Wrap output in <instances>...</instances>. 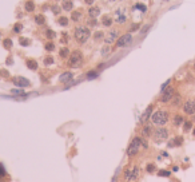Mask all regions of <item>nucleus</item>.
I'll return each instance as SVG.
<instances>
[{
    "label": "nucleus",
    "instance_id": "f257e3e1",
    "mask_svg": "<svg viewBox=\"0 0 195 182\" xmlns=\"http://www.w3.org/2000/svg\"><path fill=\"white\" fill-rule=\"evenodd\" d=\"M90 36H91V31H90L88 27L79 26L74 30V38H75V40L79 44H84L86 42L90 39Z\"/></svg>",
    "mask_w": 195,
    "mask_h": 182
},
{
    "label": "nucleus",
    "instance_id": "f03ea898",
    "mask_svg": "<svg viewBox=\"0 0 195 182\" xmlns=\"http://www.w3.org/2000/svg\"><path fill=\"white\" fill-rule=\"evenodd\" d=\"M169 118H170V115L166 110H158L151 115L152 123L156 124V126H163V124H166L169 122Z\"/></svg>",
    "mask_w": 195,
    "mask_h": 182
},
{
    "label": "nucleus",
    "instance_id": "7ed1b4c3",
    "mask_svg": "<svg viewBox=\"0 0 195 182\" xmlns=\"http://www.w3.org/2000/svg\"><path fill=\"white\" fill-rule=\"evenodd\" d=\"M68 67L71 68H78L83 64V54L80 50H74V52H71L70 58H68V62H67Z\"/></svg>",
    "mask_w": 195,
    "mask_h": 182
},
{
    "label": "nucleus",
    "instance_id": "20e7f679",
    "mask_svg": "<svg viewBox=\"0 0 195 182\" xmlns=\"http://www.w3.org/2000/svg\"><path fill=\"white\" fill-rule=\"evenodd\" d=\"M140 147H142V138L140 137H135L130 142L128 147H127V156L128 157H134L136 156L139 150H140Z\"/></svg>",
    "mask_w": 195,
    "mask_h": 182
},
{
    "label": "nucleus",
    "instance_id": "39448f33",
    "mask_svg": "<svg viewBox=\"0 0 195 182\" xmlns=\"http://www.w3.org/2000/svg\"><path fill=\"white\" fill-rule=\"evenodd\" d=\"M124 178L128 182H135L139 178V174H140V169L138 166H134V167H130V169L124 170Z\"/></svg>",
    "mask_w": 195,
    "mask_h": 182
},
{
    "label": "nucleus",
    "instance_id": "423d86ee",
    "mask_svg": "<svg viewBox=\"0 0 195 182\" xmlns=\"http://www.w3.org/2000/svg\"><path fill=\"white\" fill-rule=\"evenodd\" d=\"M152 137L155 139V142H163L169 138V130L164 127H158L152 131Z\"/></svg>",
    "mask_w": 195,
    "mask_h": 182
},
{
    "label": "nucleus",
    "instance_id": "0eeeda50",
    "mask_svg": "<svg viewBox=\"0 0 195 182\" xmlns=\"http://www.w3.org/2000/svg\"><path fill=\"white\" fill-rule=\"evenodd\" d=\"M115 22L120 26L127 22V8L126 7H119L115 11Z\"/></svg>",
    "mask_w": 195,
    "mask_h": 182
},
{
    "label": "nucleus",
    "instance_id": "6e6552de",
    "mask_svg": "<svg viewBox=\"0 0 195 182\" xmlns=\"http://www.w3.org/2000/svg\"><path fill=\"white\" fill-rule=\"evenodd\" d=\"M11 82L19 89H24V87L31 86V80L24 78V76H13V78H11Z\"/></svg>",
    "mask_w": 195,
    "mask_h": 182
},
{
    "label": "nucleus",
    "instance_id": "1a4fd4ad",
    "mask_svg": "<svg viewBox=\"0 0 195 182\" xmlns=\"http://www.w3.org/2000/svg\"><path fill=\"white\" fill-rule=\"evenodd\" d=\"M116 43V47L118 48H123V47H127L132 43V35L131 34H124L122 35L120 38H118V40L115 42Z\"/></svg>",
    "mask_w": 195,
    "mask_h": 182
},
{
    "label": "nucleus",
    "instance_id": "9d476101",
    "mask_svg": "<svg viewBox=\"0 0 195 182\" xmlns=\"http://www.w3.org/2000/svg\"><path fill=\"white\" fill-rule=\"evenodd\" d=\"M174 93H175L174 87H167L166 90H163V91H162V95H160L159 101H160V102H163V103L170 102V101L174 98Z\"/></svg>",
    "mask_w": 195,
    "mask_h": 182
},
{
    "label": "nucleus",
    "instance_id": "9b49d317",
    "mask_svg": "<svg viewBox=\"0 0 195 182\" xmlns=\"http://www.w3.org/2000/svg\"><path fill=\"white\" fill-rule=\"evenodd\" d=\"M118 36H119V31L118 30H111L106 34L104 36V42H106V44H112V43H115L116 40H118Z\"/></svg>",
    "mask_w": 195,
    "mask_h": 182
},
{
    "label": "nucleus",
    "instance_id": "f8f14e48",
    "mask_svg": "<svg viewBox=\"0 0 195 182\" xmlns=\"http://www.w3.org/2000/svg\"><path fill=\"white\" fill-rule=\"evenodd\" d=\"M183 111L188 114V115H192L195 114V99H188L186 101V103L183 105Z\"/></svg>",
    "mask_w": 195,
    "mask_h": 182
},
{
    "label": "nucleus",
    "instance_id": "ddd939ff",
    "mask_svg": "<svg viewBox=\"0 0 195 182\" xmlns=\"http://www.w3.org/2000/svg\"><path fill=\"white\" fill-rule=\"evenodd\" d=\"M72 79H74V74H72L71 71L63 72L62 75L59 76V80H60L62 83H70V82H71Z\"/></svg>",
    "mask_w": 195,
    "mask_h": 182
},
{
    "label": "nucleus",
    "instance_id": "4468645a",
    "mask_svg": "<svg viewBox=\"0 0 195 182\" xmlns=\"http://www.w3.org/2000/svg\"><path fill=\"white\" fill-rule=\"evenodd\" d=\"M26 66H27V68L31 70V71H36V70L39 68V64H38V62H36L35 59H27Z\"/></svg>",
    "mask_w": 195,
    "mask_h": 182
},
{
    "label": "nucleus",
    "instance_id": "2eb2a0df",
    "mask_svg": "<svg viewBox=\"0 0 195 182\" xmlns=\"http://www.w3.org/2000/svg\"><path fill=\"white\" fill-rule=\"evenodd\" d=\"M152 107H154V106H152V105H150V106L146 109V111L143 113V115L140 116V122H142V123H144V122H146V120L148 119L151 115H152Z\"/></svg>",
    "mask_w": 195,
    "mask_h": 182
},
{
    "label": "nucleus",
    "instance_id": "dca6fc26",
    "mask_svg": "<svg viewBox=\"0 0 195 182\" xmlns=\"http://www.w3.org/2000/svg\"><path fill=\"white\" fill-rule=\"evenodd\" d=\"M102 24L104 27H111L114 24V19L111 15H103L102 16Z\"/></svg>",
    "mask_w": 195,
    "mask_h": 182
},
{
    "label": "nucleus",
    "instance_id": "f3484780",
    "mask_svg": "<svg viewBox=\"0 0 195 182\" xmlns=\"http://www.w3.org/2000/svg\"><path fill=\"white\" fill-rule=\"evenodd\" d=\"M60 7H62L64 11H72V8H74V1H72V0H62Z\"/></svg>",
    "mask_w": 195,
    "mask_h": 182
},
{
    "label": "nucleus",
    "instance_id": "a211bd4d",
    "mask_svg": "<svg viewBox=\"0 0 195 182\" xmlns=\"http://www.w3.org/2000/svg\"><path fill=\"white\" fill-rule=\"evenodd\" d=\"M100 15V8L99 7H91L88 9V16L91 19H96V16Z\"/></svg>",
    "mask_w": 195,
    "mask_h": 182
},
{
    "label": "nucleus",
    "instance_id": "6ab92c4d",
    "mask_svg": "<svg viewBox=\"0 0 195 182\" xmlns=\"http://www.w3.org/2000/svg\"><path fill=\"white\" fill-rule=\"evenodd\" d=\"M24 9H26L27 12H34V11H35V1H34V0H26Z\"/></svg>",
    "mask_w": 195,
    "mask_h": 182
},
{
    "label": "nucleus",
    "instance_id": "aec40b11",
    "mask_svg": "<svg viewBox=\"0 0 195 182\" xmlns=\"http://www.w3.org/2000/svg\"><path fill=\"white\" fill-rule=\"evenodd\" d=\"M183 143V138L182 137H175L174 139H171L169 142V147H174V146H181Z\"/></svg>",
    "mask_w": 195,
    "mask_h": 182
},
{
    "label": "nucleus",
    "instance_id": "412c9836",
    "mask_svg": "<svg viewBox=\"0 0 195 182\" xmlns=\"http://www.w3.org/2000/svg\"><path fill=\"white\" fill-rule=\"evenodd\" d=\"M70 55H71V51L67 48V47H62V48L59 50V56H60L62 59L70 58Z\"/></svg>",
    "mask_w": 195,
    "mask_h": 182
},
{
    "label": "nucleus",
    "instance_id": "4be33fe9",
    "mask_svg": "<svg viewBox=\"0 0 195 182\" xmlns=\"http://www.w3.org/2000/svg\"><path fill=\"white\" fill-rule=\"evenodd\" d=\"M35 23L38 24V26H43V24H45V16L44 15H42V13H38L35 16Z\"/></svg>",
    "mask_w": 195,
    "mask_h": 182
},
{
    "label": "nucleus",
    "instance_id": "5701e85b",
    "mask_svg": "<svg viewBox=\"0 0 195 182\" xmlns=\"http://www.w3.org/2000/svg\"><path fill=\"white\" fill-rule=\"evenodd\" d=\"M31 39H28V38H24V36L19 38V44L23 46V47H28V46H31Z\"/></svg>",
    "mask_w": 195,
    "mask_h": 182
},
{
    "label": "nucleus",
    "instance_id": "b1692460",
    "mask_svg": "<svg viewBox=\"0 0 195 182\" xmlns=\"http://www.w3.org/2000/svg\"><path fill=\"white\" fill-rule=\"evenodd\" d=\"M151 134H152V129H151V126H144L143 127V130H142V135L144 138H148V137H151Z\"/></svg>",
    "mask_w": 195,
    "mask_h": 182
},
{
    "label": "nucleus",
    "instance_id": "393cba45",
    "mask_svg": "<svg viewBox=\"0 0 195 182\" xmlns=\"http://www.w3.org/2000/svg\"><path fill=\"white\" fill-rule=\"evenodd\" d=\"M174 126H181L182 123H184V120H183V116L179 115V114H177V115L174 116Z\"/></svg>",
    "mask_w": 195,
    "mask_h": 182
},
{
    "label": "nucleus",
    "instance_id": "a878e982",
    "mask_svg": "<svg viewBox=\"0 0 195 182\" xmlns=\"http://www.w3.org/2000/svg\"><path fill=\"white\" fill-rule=\"evenodd\" d=\"M45 38L48 40H53L56 38V32L53 31V30H51V28H48V30L45 31Z\"/></svg>",
    "mask_w": 195,
    "mask_h": 182
},
{
    "label": "nucleus",
    "instance_id": "bb28decb",
    "mask_svg": "<svg viewBox=\"0 0 195 182\" xmlns=\"http://www.w3.org/2000/svg\"><path fill=\"white\" fill-rule=\"evenodd\" d=\"M98 75H99V71H98V70H91V71H88L86 74L87 79H95V78H98Z\"/></svg>",
    "mask_w": 195,
    "mask_h": 182
},
{
    "label": "nucleus",
    "instance_id": "cd10ccee",
    "mask_svg": "<svg viewBox=\"0 0 195 182\" xmlns=\"http://www.w3.org/2000/svg\"><path fill=\"white\" fill-rule=\"evenodd\" d=\"M12 40L9 39V38H5L4 40H3V47H4L5 50H11L12 48Z\"/></svg>",
    "mask_w": 195,
    "mask_h": 182
},
{
    "label": "nucleus",
    "instance_id": "c85d7f7f",
    "mask_svg": "<svg viewBox=\"0 0 195 182\" xmlns=\"http://www.w3.org/2000/svg\"><path fill=\"white\" fill-rule=\"evenodd\" d=\"M11 94H13V95H16V97H26L27 94L23 91V89H12L11 90Z\"/></svg>",
    "mask_w": 195,
    "mask_h": 182
},
{
    "label": "nucleus",
    "instance_id": "c756f323",
    "mask_svg": "<svg viewBox=\"0 0 195 182\" xmlns=\"http://www.w3.org/2000/svg\"><path fill=\"white\" fill-rule=\"evenodd\" d=\"M58 24L62 27H67L68 26V18H66V16H60V18L58 19Z\"/></svg>",
    "mask_w": 195,
    "mask_h": 182
},
{
    "label": "nucleus",
    "instance_id": "7c9ffc66",
    "mask_svg": "<svg viewBox=\"0 0 195 182\" xmlns=\"http://www.w3.org/2000/svg\"><path fill=\"white\" fill-rule=\"evenodd\" d=\"M80 18H82V12H80V11H74V12L71 13V19L74 22H79Z\"/></svg>",
    "mask_w": 195,
    "mask_h": 182
},
{
    "label": "nucleus",
    "instance_id": "2f4dec72",
    "mask_svg": "<svg viewBox=\"0 0 195 182\" xmlns=\"http://www.w3.org/2000/svg\"><path fill=\"white\" fill-rule=\"evenodd\" d=\"M44 48L45 51H48V52H52L53 50H55V44H53V42L52 40H49V42H47L44 44Z\"/></svg>",
    "mask_w": 195,
    "mask_h": 182
},
{
    "label": "nucleus",
    "instance_id": "473e14b6",
    "mask_svg": "<svg viewBox=\"0 0 195 182\" xmlns=\"http://www.w3.org/2000/svg\"><path fill=\"white\" fill-rule=\"evenodd\" d=\"M53 58H52V55H48V56H45L44 60H43V63H44V66H51V64H53Z\"/></svg>",
    "mask_w": 195,
    "mask_h": 182
},
{
    "label": "nucleus",
    "instance_id": "72a5a7b5",
    "mask_svg": "<svg viewBox=\"0 0 195 182\" xmlns=\"http://www.w3.org/2000/svg\"><path fill=\"white\" fill-rule=\"evenodd\" d=\"M104 32L103 31H96L95 34H94V40H100V39H103L104 38Z\"/></svg>",
    "mask_w": 195,
    "mask_h": 182
},
{
    "label": "nucleus",
    "instance_id": "f704fd0d",
    "mask_svg": "<svg viewBox=\"0 0 195 182\" xmlns=\"http://www.w3.org/2000/svg\"><path fill=\"white\" fill-rule=\"evenodd\" d=\"M191 127H192V122H190V120H186V122L183 123V130H184L186 133L187 131H190Z\"/></svg>",
    "mask_w": 195,
    "mask_h": 182
},
{
    "label": "nucleus",
    "instance_id": "c9c22d12",
    "mask_svg": "<svg viewBox=\"0 0 195 182\" xmlns=\"http://www.w3.org/2000/svg\"><path fill=\"white\" fill-rule=\"evenodd\" d=\"M22 30H23V24H22V23H15V26H13V32L19 34Z\"/></svg>",
    "mask_w": 195,
    "mask_h": 182
},
{
    "label": "nucleus",
    "instance_id": "e433bc0d",
    "mask_svg": "<svg viewBox=\"0 0 195 182\" xmlns=\"http://www.w3.org/2000/svg\"><path fill=\"white\" fill-rule=\"evenodd\" d=\"M60 43H62V44H67V43H68V32H63Z\"/></svg>",
    "mask_w": 195,
    "mask_h": 182
},
{
    "label": "nucleus",
    "instance_id": "4c0bfd02",
    "mask_svg": "<svg viewBox=\"0 0 195 182\" xmlns=\"http://www.w3.org/2000/svg\"><path fill=\"white\" fill-rule=\"evenodd\" d=\"M155 169H156V166L154 163H148L146 166V170H147V173H154L155 171Z\"/></svg>",
    "mask_w": 195,
    "mask_h": 182
},
{
    "label": "nucleus",
    "instance_id": "58836bf2",
    "mask_svg": "<svg viewBox=\"0 0 195 182\" xmlns=\"http://www.w3.org/2000/svg\"><path fill=\"white\" fill-rule=\"evenodd\" d=\"M102 56H106V55H108V54H110V44H106L104 46V47H103L102 48Z\"/></svg>",
    "mask_w": 195,
    "mask_h": 182
},
{
    "label": "nucleus",
    "instance_id": "ea45409f",
    "mask_svg": "<svg viewBox=\"0 0 195 182\" xmlns=\"http://www.w3.org/2000/svg\"><path fill=\"white\" fill-rule=\"evenodd\" d=\"M60 9H62V7H59V5H56V4H53L52 7H51V11H52L55 15H59V13H60Z\"/></svg>",
    "mask_w": 195,
    "mask_h": 182
},
{
    "label": "nucleus",
    "instance_id": "a19ab883",
    "mask_svg": "<svg viewBox=\"0 0 195 182\" xmlns=\"http://www.w3.org/2000/svg\"><path fill=\"white\" fill-rule=\"evenodd\" d=\"M170 171L169 170H159V171H158V175H159V177H170Z\"/></svg>",
    "mask_w": 195,
    "mask_h": 182
},
{
    "label": "nucleus",
    "instance_id": "79ce46f5",
    "mask_svg": "<svg viewBox=\"0 0 195 182\" xmlns=\"http://www.w3.org/2000/svg\"><path fill=\"white\" fill-rule=\"evenodd\" d=\"M96 24H98L96 19H90L88 22H87V26L88 27H96Z\"/></svg>",
    "mask_w": 195,
    "mask_h": 182
},
{
    "label": "nucleus",
    "instance_id": "37998d69",
    "mask_svg": "<svg viewBox=\"0 0 195 182\" xmlns=\"http://www.w3.org/2000/svg\"><path fill=\"white\" fill-rule=\"evenodd\" d=\"M7 175V171H5V169H4V166L0 163V178H3V177H5Z\"/></svg>",
    "mask_w": 195,
    "mask_h": 182
},
{
    "label": "nucleus",
    "instance_id": "c03bdc74",
    "mask_svg": "<svg viewBox=\"0 0 195 182\" xmlns=\"http://www.w3.org/2000/svg\"><path fill=\"white\" fill-rule=\"evenodd\" d=\"M135 8H139L142 12H146V9H147L146 5H143V4H136V5H135Z\"/></svg>",
    "mask_w": 195,
    "mask_h": 182
},
{
    "label": "nucleus",
    "instance_id": "a18cd8bd",
    "mask_svg": "<svg viewBox=\"0 0 195 182\" xmlns=\"http://www.w3.org/2000/svg\"><path fill=\"white\" fill-rule=\"evenodd\" d=\"M0 76H4V78H8L9 74L7 70H0Z\"/></svg>",
    "mask_w": 195,
    "mask_h": 182
},
{
    "label": "nucleus",
    "instance_id": "49530a36",
    "mask_svg": "<svg viewBox=\"0 0 195 182\" xmlns=\"http://www.w3.org/2000/svg\"><path fill=\"white\" fill-rule=\"evenodd\" d=\"M170 82H171V80H167V82H166V83H163V85H162V87H160V91H163V90H166L167 89V87H169V85H170Z\"/></svg>",
    "mask_w": 195,
    "mask_h": 182
},
{
    "label": "nucleus",
    "instance_id": "de8ad7c7",
    "mask_svg": "<svg viewBox=\"0 0 195 182\" xmlns=\"http://www.w3.org/2000/svg\"><path fill=\"white\" fill-rule=\"evenodd\" d=\"M139 27H140V24H139V23H138V24H134V26L131 27L130 32H134V31H136V30H139Z\"/></svg>",
    "mask_w": 195,
    "mask_h": 182
},
{
    "label": "nucleus",
    "instance_id": "09e8293b",
    "mask_svg": "<svg viewBox=\"0 0 195 182\" xmlns=\"http://www.w3.org/2000/svg\"><path fill=\"white\" fill-rule=\"evenodd\" d=\"M148 28H150V26H144L142 28V31H140V34H142V35H144V34H146L147 31H148Z\"/></svg>",
    "mask_w": 195,
    "mask_h": 182
},
{
    "label": "nucleus",
    "instance_id": "8fccbe9b",
    "mask_svg": "<svg viewBox=\"0 0 195 182\" xmlns=\"http://www.w3.org/2000/svg\"><path fill=\"white\" fill-rule=\"evenodd\" d=\"M84 1V4H87V5H92L94 3H95V0H83Z\"/></svg>",
    "mask_w": 195,
    "mask_h": 182
},
{
    "label": "nucleus",
    "instance_id": "3c124183",
    "mask_svg": "<svg viewBox=\"0 0 195 182\" xmlns=\"http://www.w3.org/2000/svg\"><path fill=\"white\" fill-rule=\"evenodd\" d=\"M181 102V97H179V95H177V99H174V105H175V106H178V103Z\"/></svg>",
    "mask_w": 195,
    "mask_h": 182
},
{
    "label": "nucleus",
    "instance_id": "603ef678",
    "mask_svg": "<svg viewBox=\"0 0 195 182\" xmlns=\"http://www.w3.org/2000/svg\"><path fill=\"white\" fill-rule=\"evenodd\" d=\"M12 63H13L12 58H7V64H12Z\"/></svg>",
    "mask_w": 195,
    "mask_h": 182
},
{
    "label": "nucleus",
    "instance_id": "864d4df0",
    "mask_svg": "<svg viewBox=\"0 0 195 182\" xmlns=\"http://www.w3.org/2000/svg\"><path fill=\"white\" fill-rule=\"evenodd\" d=\"M192 134H194V137H195V129H194V130H192Z\"/></svg>",
    "mask_w": 195,
    "mask_h": 182
},
{
    "label": "nucleus",
    "instance_id": "5fc2aeb1",
    "mask_svg": "<svg viewBox=\"0 0 195 182\" xmlns=\"http://www.w3.org/2000/svg\"><path fill=\"white\" fill-rule=\"evenodd\" d=\"M194 70H195V64H194Z\"/></svg>",
    "mask_w": 195,
    "mask_h": 182
},
{
    "label": "nucleus",
    "instance_id": "6e6d98bb",
    "mask_svg": "<svg viewBox=\"0 0 195 182\" xmlns=\"http://www.w3.org/2000/svg\"><path fill=\"white\" fill-rule=\"evenodd\" d=\"M111 1H115V0H111Z\"/></svg>",
    "mask_w": 195,
    "mask_h": 182
},
{
    "label": "nucleus",
    "instance_id": "4d7b16f0",
    "mask_svg": "<svg viewBox=\"0 0 195 182\" xmlns=\"http://www.w3.org/2000/svg\"><path fill=\"white\" fill-rule=\"evenodd\" d=\"M0 36H1V32H0Z\"/></svg>",
    "mask_w": 195,
    "mask_h": 182
}]
</instances>
